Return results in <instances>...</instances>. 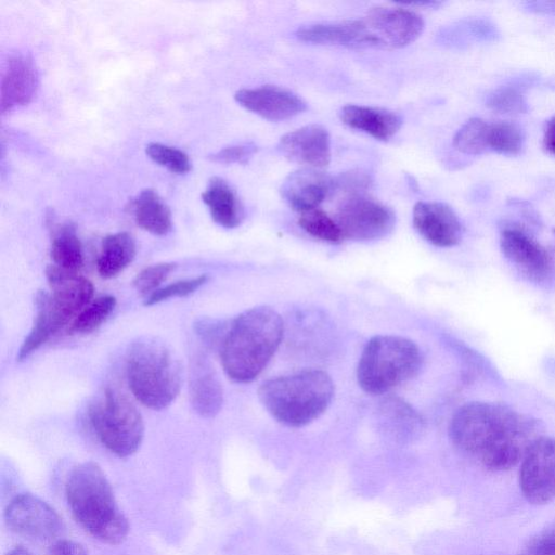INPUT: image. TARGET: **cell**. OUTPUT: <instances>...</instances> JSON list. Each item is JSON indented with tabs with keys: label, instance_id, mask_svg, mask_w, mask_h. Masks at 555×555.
Masks as SVG:
<instances>
[{
	"label": "cell",
	"instance_id": "obj_1",
	"mask_svg": "<svg viewBox=\"0 0 555 555\" xmlns=\"http://www.w3.org/2000/svg\"><path fill=\"white\" fill-rule=\"evenodd\" d=\"M283 333V320L270 307H254L237 315L220 346L221 364L229 378L236 383L254 380L275 353Z\"/></svg>",
	"mask_w": 555,
	"mask_h": 555
},
{
	"label": "cell",
	"instance_id": "obj_2",
	"mask_svg": "<svg viewBox=\"0 0 555 555\" xmlns=\"http://www.w3.org/2000/svg\"><path fill=\"white\" fill-rule=\"evenodd\" d=\"M65 493L74 518L92 537L108 544H119L127 538L128 520L96 463L76 466L68 476Z\"/></svg>",
	"mask_w": 555,
	"mask_h": 555
},
{
	"label": "cell",
	"instance_id": "obj_3",
	"mask_svg": "<svg viewBox=\"0 0 555 555\" xmlns=\"http://www.w3.org/2000/svg\"><path fill=\"white\" fill-rule=\"evenodd\" d=\"M528 421L504 403L472 401L455 411L449 435L459 450L483 463L514 442Z\"/></svg>",
	"mask_w": 555,
	"mask_h": 555
},
{
	"label": "cell",
	"instance_id": "obj_4",
	"mask_svg": "<svg viewBox=\"0 0 555 555\" xmlns=\"http://www.w3.org/2000/svg\"><path fill=\"white\" fill-rule=\"evenodd\" d=\"M258 397L278 422L300 427L326 411L334 397V383L322 370H305L266 380Z\"/></svg>",
	"mask_w": 555,
	"mask_h": 555
},
{
	"label": "cell",
	"instance_id": "obj_5",
	"mask_svg": "<svg viewBox=\"0 0 555 555\" xmlns=\"http://www.w3.org/2000/svg\"><path fill=\"white\" fill-rule=\"evenodd\" d=\"M126 372L134 398L152 410L170 405L181 388L179 359L164 341L155 337H142L130 346Z\"/></svg>",
	"mask_w": 555,
	"mask_h": 555
},
{
	"label": "cell",
	"instance_id": "obj_6",
	"mask_svg": "<svg viewBox=\"0 0 555 555\" xmlns=\"http://www.w3.org/2000/svg\"><path fill=\"white\" fill-rule=\"evenodd\" d=\"M422 366V353L411 339L378 335L365 345L357 367L359 386L382 395L413 378Z\"/></svg>",
	"mask_w": 555,
	"mask_h": 555
},
{
	"label": "cell",
	"instance_id": "obj_7",
	"mask_svg": "<svg viewBox=\"0 0 555 555\" xmlns=\"http://www.w3.org/2000/svg\"><path fill=\"white\" fill-rule=\"evenodd\" d=\"M90 424L101 443L119 457L133 454L144 436L143 418L121 392L106 388L89 408Z\"/></svg>",
	"mask_w": 555,
	"mask_h": 555
},
{
	"label": "cell",
	"instance_id": "obj_8",
	"mask_svg": "<svg viewBox=\"0 0 555 555\" xmlns=\"http://www.w3.org/2000/svg\"><path fill=\"white\" fill-rule=\"evenodd\" d=\"M46 275L51 293L39 291L35 299L46 308L54 333L67 325L92 301V283L77 272L50 264Z\"/></svg>",
	"mask_w": 555,
	"mask_h": 555
},
{
	"label": "cell",
	"instance_id": "obj_9",
	"mask_svg": "<svg viewBox=\"0 0 555 555\" xmlns=\"http://www.w3.org/2000/svg\"><path fill=\"white\" fill-rule=\"evenodd\" d=\"M335 221L344 238L370 242L387 236L395 228L396 216L386 205L364 194H356L340 202Z\"/></svg>",
	"mask_w": 555,
	"mask_h": 555
},
{
	"label": "cell",
	"instance_id": "obj_10",
	"mask_svg": "<svg viewBox=\"0 0 555 555\" xmlns=\"http://www.w3.org/2000/svg\"><path fill=\"white\" fill-rule=\"evenodd\" d=\"M519 487L531 504L555 498V437L540 436L527 450L519 470Z\"/></svg>",
	"mask_w": 555,
	"mask_h": 555
},
{
	"label": "cell",
	"instance_id": "obj_11",
	"mask_svg": "<svg viewBox=\"0 0 555 555\" xmlns=\"http://www.w3.org/2000/svg\"><path fill=\"white\" fill-rule=\"evenodd\" d=\"M4 520L13 532L34 541H51L63 529L62 519L55 509L28 493L17 495L9 503Z\"/></svg>",
	"mask_w": 555,
	"mask_h": 555
},
{
	"label": "cell",
	"instance_id": "obj_12",
	"mask_svg": "<svg viewBox=\"0 0 555 555\" xmlns=\"http://www.w3.org/2000/svg\"><path fill=\"white\" fill-rule=\"evenodd\" d=\"M500 246L504 256L528 280L543 283L552 276V256L521 227H504L501 231Z\"/></svg>",
	"mask_w": 555,
	"mask_h": 555
},
{
	"label": "cell",
	"instance_id": "obj_13",
	"mask_svg": "<svg viewBox=\"0 0 555 555\" xmlns=\"http://www.w3.org/2000/svg\"><path fill=\"white\" fill-rule=\"evenodd\" d=\"M377 48L399 49L415 41L424 29L423 18L403 8L375 7L362 18Z\"/></svg>",
	"mask_w": 555,
	"mask_h": 555
},
{
	"label": "cell",
	"instance_id": "obj_14",
	"mask_svg": "<svg viewBox=\"0 0 555 555\" xmlns=\"http://www.w3.org/2000/svg\"><path fill=\"white\" fill-rule=\"evenodd\" d=\"M234 98L244 108L271 121L292 118L307 108L306 102L296 93L271 85L241 89Z\"/></svg>",
	"mask_w": 555,
	"mask_h": 555
},
{
	"label": "cell",
	"instance_id": "obj_15",
	"mask_svg": "<svg viewBox=\"0 0 555 555\" xmlns=\"http://www.w3.org/2000/svg\"><path fill=\"white\" fill-rule=\"evenodd\" d=\"M280 152L289 160L322 169L331 162V138L320 125H308L284 134L279 142Z\"/></svg>",
	"mask_w": 555,
	"mask_h": 555
},
{
	"label": "cell",
	"instance_id": "obj_16",
	"mask_svg": "<svg viewBox=\"0 0 555 555\" xmlns=\"http://www.w3.org/2000/svg\"><path fill=\"white\" fill-rule=\"evenodd\" d=\"M413 225L427 242L438 247L454 246L462 238L463 228L456 214L443 203H416Z\"/></svg>",
	"mask_w": 555,
	"mask_h": 555
},
{
	"label": "cell",
	"instance_id": "obj_17",
	"mask_svg": "<svg viewBox=\"0 0 555 555\" xmlns=\"http://www.w3.org/2000/svg\"><path fill=\"white\" fill-rule=\"evenodd\" d=\"M333 193L334 178L314 168L289 173L281 185L285 202L301 214L318 208Z\"/></svg>",
	"mask_w": 555,
	"mask_h": 555
},
{
	"label": "cell",
	"instance_id": "obj_18",
	"mask_svg": "<svg viewBox=\"0 0 555 555\" xmlns=\"http://www.w3.org/2000/svg\"><path fill=\"white\" fill-rule=\"evenodd\" d=\"M38 88V73L31 57L25 54L11 55L2 73L1 112L4 114L28 104Z\"/></svg>",
	"mask_w": 555,
	"mask_h": 555
},
{
	"label": "cell",
	"instance_id": "obj_19",
	"mask_svg": "<svg viewBox=\"0 0 555 555\" xmlns=\"http://www.w3.org/2000/svg\"><path fill=\"white\" fill-rule=\"evenodd\" d=\"M296 37L304 42L313 44L377 48L376 41L363 20L306 25L298 28Z\"/></svg>",
	"mask_w": 555,
	"mask_h": 555
},
{
	"label": "cell",
	"instance_id": "obj_20",
	"mask_svg": "<svg viewBox=\"0 0 555 555\" xmlns=\"http://www.w3.org/2000/svg\"><path fill=\"white\" fill-rule=\"evenodd\" d=\"M190 401L201 416L210 418L219 413L223 403L221 383L209 363L202 356L193 359L190 369Z\"/></svg>",
	"mask_w": 555,
	"mask_h": 555
},
{
	"label": "cell",
	"instance_id": "obj_21",
	"mask_svg": "<svg viewBox=\"0 0 555 555\" xmlns=\"http://www.w3.org/2000/svg\"><path fill=\"white\" fill-rule=\"evenodd\" d=\"M339 116L349 128L362 131L380 141L391 139L402 126V118L397 113L364 105H345L340 109Z\"/></svg>",
	"mask_w": 555,
	"mask_h": 555
},
{
	"label": "cell",
	"instance_id": "obj_22",
	"mask_svg": "<svg viewBox=\"0 0 555 555\" xmlns=\"http://www.w3.org/2000/svg\"><path fill=\"white\" fill-rule=\"evenodd\" d=\"M202 198L216 223L227 229L241 224L244 218L243 206L225 180L219 177L211 178L202 193Z\"/></svg>",
	"mask_w": 555,
	"mask_h": 555
},
{
	"label": "cell",
	"instance_id": "obj_23",
	"mask_svg": "<svg viewBox=\"0 0 555 555\" xmlns=\"http://www.w3.org/2000/svg\"><path fill=\"white\" fill-rule=\"evenodd\" d=\"M135 223L154 235H166L172 228L169 207L152 189L141 191L130 204Z\"/></svg>",
	"mask_w": 555,
	"mask_h": 555
},
{
	"label": "cell",
	"instance_id": "obj_24",
	"mask_svg": "<svg viewBox=\"0 0 555 555\" xmlns=\"http://www.w3.org/2000/svg\"><path fill=\"white\" fill-rule=\"evenodd\" d=\"M137 246L133 237L127 232H118L105 236L96 269L103 279H111L124 271L134 259Z\"/></svg>",
	"mask_w": 555,
	"mask_h": 555
},
{
	"label": "cell",
	"instance_id": "obj_25",
	"mask_svg": "<svg viewBox=\"0 0 555 555\" xmlns=\"http://www.w3.org/2000/svg\"><path fill=\"white\" fill-rule=\"evenodd\" d=\"M50 255L54 266L69 272H78L83 266L82 245L70 223L54 231Z\"/></svg>",
	"mask_w": 555,
	"mask_h": 555
},
{
	"label": "cell",
	"instance_id": "obj_26",
	"mask_svg": "<svg viewBox=\"0 0 555 555\" xmlns=\"http://www.w3.org/2000/svg\"><path fill=\"white\" fill-rule=\"evenodd\" d=\"M487 142L488 150L504 155H516L524 146L525 135L518 125L496 121L488 124Z\"/></svg>",
	"mask_w": 555,
	"mask_h": 555
},
{
	"label": "cell",
	"instance_id": "obj_27",
	"mask_svg": "<svg viewBox=\"0 0 555 555\" xmlns=\"http://www.w3.org/2000/svg\"><path fill=\"white\" fill-rule=\"evenodd\" d=\"M116 306V298L105 295L93 299L72 322V331L89 334L101 326Z\"/></svg>",
	"mask_w": 555,
	"mask_h": 555
},
{
	"label": "cell",
	"instance_id": "obj_28",
	"mask_svg": "<svg viewBox=\"0 0 555 555\" xmlns=\"http://www.w3.org/2000/svg\"><path fill=\"white\" fill-rule=\"evenodd\" d=\"M487 134L488 122L472 118L454 135L453 146L463 154H481L488 150Z\"/></svg>",
	"mask_w": 555,
	"mask_h": 555
},
{
	"label": "cell",
	"instance_id": "obj_29",
	"mask_svg": "<svg viewBox=\"0 0 555 555\" xmlns=\"http://www.w3.org/2000/svg\"><path fill=\"white\" fill-rule=\"evenodd\" d=\"M298 224L308 234L321 241L339 243L344 240L335 219L319 208L302 212L298 219Z\"/></svg>",
	"mask_w": 555,
	"mask_h": 555
},
{
	"label": "cell",
	"instance_id": "obj_30",
	"mask_svg": "<svg viewBox=\"0 0 555 555\" xmlns=\"http://www.w3.org/2000/svg\"><path fill=\"white\" fill-rule=\"evenodd\" d=\"M145 153L153 162L171 172L182 175L191 170L188 154L177 147L153 142L146 145Z\"/></svg>",
	"mask_w": 555,
	"mask_h": 555
},
{
	"label": "cell",
	"instance_id": "obj_31",
	"mask_svg": "<svg viewBox=\"0 0 555 555\" xmlns=\"http://www.w3.org/2000/svg\"><path fill=\"white\" fill-rule=\"evenodd\" d=\"M487 104L493 111L506 114H518L527 111L521 90L514 86H507L493 91L487 100Z\"/></svg>",
	"mask_w": 555,
	"mask_h": 555
},
{
	"label": "cell",
	"instance_id": "obj_32",
	"mask_svg": "<svg viewBox=\"0 0 555 555\" xmlns=\"http://www.w3.org/2000/svg\"><path fill=\"white\" fill-rule=\"evenodd\" d=\"M173 262L152 264L140 271L133 280V286L141 295L150 296L176 269Z\"/></svg>",
	"mask_w": 555,
	"mask_h": 555
},
{
	"label": "cell",
	"instance_id": "obj_33",
	"mask_svg": "<svg viewBox=\"0 0 555 555\" xmlns=\"http://www.w3.org/2000/svg\"><path fill=\"white\" fill-rule=\"evenodd\" d=\"M206 282L207 276L203 274L193 279L171 283L165 287L156 289L154 293L147 296L144 305L153 306L169 298L189 296L202 287Z\"/></svg>",
	"mask_w": 555,
	"mask_h": 555
},
{
	"label": "cell",
	"instance_id": "obj_34",
	"mask_svg": "<svg viewBox=\"0 0 555 555\" xmlns=\"http://www.w3.org/2000/svg\"><path fill=\"white\" fill-rule=\"evenodd\" d=\"M371 177L362 170H350L334 178V192L349 195L363 194L371 185Z\"/></svg>",
	"mask_w": 555,
	"mask_h": 555
},
{
	"label": "cell",
	"instance_id": "obj_35",
	"mask_svg": "<svg viewBox=\"0 0 555 555\" xmlns=\"http://www.w3.org/2000/svg\"><path fill=\"white\" fill-rule=\"evenodd\" d=\"M522 555H555V520L528 541Z\"/></svg>",
	"mask_w": 555,
	"mask_h": 555
},
{
	"label": "cell",
	"instance_id": "obj_36",
	"mask_svg": "<svg viewBox=\"0 0 555 555\" xmlns=\"http://www.w3.org/2000/svg\"><path fill=\"white\" fill-rule=\"evenodd\" d=\"M257 147L251 144L228 146L210 155L215 162L222 164H244L256 153Z\"/></svg>",
	"mask_w": 555,
	"mask_h": 555
},
{
	"label": "cell",
	"instance_id": "obj_37",
	"mask_svg": "<svg viewBox=\"0 0 555 555\" xmlns=\"http://www.w3.org/2000/svg\"><path fill=\"white\" fill-rule=\"evenodd\" d=\"M229 326L217 321L201 319L195 323L197 335L209 346H221Z\"/></svg>",
	"mask_w": 555,
	"mask_h": 555
},
{
	"label": "cell",
	"instance_id": "obj_38",
	"mask_svg": "<svg viewBox=\"0 0 555 555\" xmlns=\"http://www.w3.org/2000/svg\"><path fill=\"white\" fill-rule=\"evenodd\" d=\"M47 555H88V553L78 542L61 540L50 547Z\"/></svg>",
	"mask_w": 555,
	"mask_h": 555
},
{
	"label": "cell",
	"instance_id": "obj_39",
	"mask_svg": "<svg viewBox=\"0 0 555 555\" xmlns=\"http://www.w3.org/2000/svg\"><path fill=\"white\" fill-rule=\"evenodd\" d=\"M543 147L550 154L555 155V116L546 125L543 137Z\"/></svg>",
	"mask_w": 555,
	"mask_h": 555
},
{
	"label": "cell",
	"instance_id": "obj_40",
	"mask_svg": "<svg viewBox=\"0 0 555 555\" xmlns=\"http://www.w3.org/2000/svg\"><path fill=\"white\" fill-rule=\"evenodd\" d=\"M525 5L537 13H555V1H530L526 2Z\"/></svg>",
	"mask_w": 555,
	"mask_h": 555
},
{
	"label": "cell",
	"instance_id": "obj_41",
	"mask_svg": "<svg viewBox=\"0 0 555 555\" xmlns=\"http://www.w3.org/2000/svg\"><path fill=\"white\" fill-rule=\"evenodd\" d=\"M7 555H33L28 550L18 545L12 548Z\"/></svg>",
	"mask_w": 555,
	"mask_h": 555
},
{
	"label": "cell",
	"instance_id": "obj_42",
	"mask_svg": "<svg viewBox=\"0 0 555 555\" xmlns=\"http://www.w3.org/2000/svg\"><path fill=\"white\" fill-rule=\"evenodd\" d=\"M554 233H555V230H554Z\"/></svg>",
	"mask_w": 555,
	"mask_h": 555
}]
</instances>
